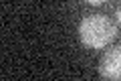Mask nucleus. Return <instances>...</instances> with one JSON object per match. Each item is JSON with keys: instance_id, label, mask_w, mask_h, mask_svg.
<instances>
[{"instance_id": "nucleus-4", "label": "nucleus", "mask_w": 121, "mask_h": 81, "mask_svg": "<svg viewBox=\"0 0 121 81\" xmlns=\"http://www.w3.org/2000/svg\"><path fill=\"white\" fill-rule=\"evenodd\" d=\"M87 2H89V4H101L103 0H87Z\"/></svg>"}, {"instance_id": "nucleus-1", "label": "nucleus", "mask_w": 121, "mask_h": 81, "mask_svg": "<svg viewBox=\"0 0 121 81\" xmlns=\"http://www.w3.org/2000/svg\"><path fill=\"white\" fill-rule=\"evenodd\" d=\"M117 34V26L103 14L85 16L79 24V38L89 49H105Z\"/></svg>"}, {"instance_id": "nucleus-2", "label": "nucleus", "mask_w": 121, "mask_h": 81, "mask_svg": "<svg viewBox=\"0 0 121 81\" xmlns=\"http://www.w3.org/2000/svg\"><path fill=\"white\" fill-rule=\"evenodd\" d=\"M99 75L103 79H111V81L121 79V45L103 53L99 61Z\"/></svg>"}, {"instance_id": "nucleus-3", "label": "nucleus", "mask_w": 121, "mask_h": 81, "mask_svg": "<svg viewBox=\"0 0 121 81\" xmlns=\"http://www.w3.org/2000/svg\"><path fill=\"white\" fill-rule=\"evenodd\" d=\"M115 16H117V24L121 26V6L117 8V12H115Z\"/></svg>"}]
</instances>
